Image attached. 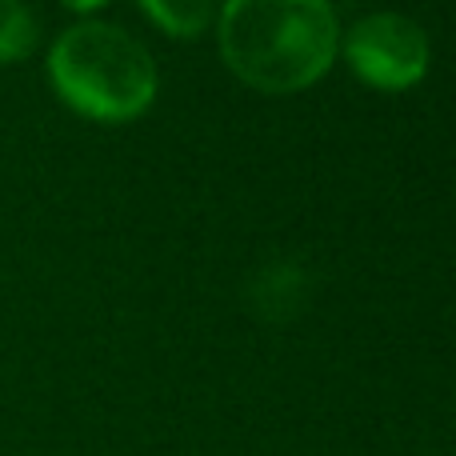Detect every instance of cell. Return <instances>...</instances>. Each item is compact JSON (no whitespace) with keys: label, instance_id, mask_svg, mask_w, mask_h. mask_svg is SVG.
<instances>
[{"label":"cell","instance_id":"277c9868","mask_svg":"<svg viewBox=\"0 0 456 456\" xmlns=\"http://www.w3.org/2000/svg\"><path fill=\"white\" fill-rule=\"evenodd\" d=\"M252 308L265 321H292L308 300V276L297 260H273L252 276Z\"/></svg>","mask_w":456,"mask_h":456},{"label":"cell","instance_id":"7a4b0ae2","mask_svg":"<svg viewBox=\"0 0 456 456\" xmlns=\"http://www.w3.org/2000/svg\"><path fill=\"white\" fill-rule=\"evenodd\" d=\"M48 80L72 112L125 125L157 101V64L149 48L109 20H80L53 40Z\"/></svg>","mask_w":456,"mask_h":456},{"label":"cell","instance_id":"52a82bcc","mask_svg":"<svg viewBox=\"0 0 456 456\" xmlns=\"http://www.w3.org/2000/svg\"><path fill=\"white\" fill-rule=\"evenodd\" d=\"M64 8H72V12H96V8H104L109 0H61Z\"/></svg>","mask_w":456,"mask_h":456},{"label":"cell","instance_id":"6da1fadb","mask_svg":"<svg viewBox=\"0 0 456 456\" xmlns=\"http://www.w3.org/2000/svg\"><path fill=\"white\" fill-rule=\"evenodd\" d=\"M216 40L232 77L256 93L289 96L332 69L340 28L329 0H224Z\"/></svg>","mask_w":456,"mask_h":456},{"label":"cell","instance_id":"8992f818","mask_svg":"<svg viewBox=\"0 0 456 456\" xmlns=\"http://www.w3.org/2000/svg\"><path fill=\"white\" fill-rule=\"evenodd\" d=\"M40 40L37 16L24 0H0V64H16L32 56Z\"/></svg>","mask_w":456,"mask_h":456},{"label":"cell","instance_id":"5b68a950","mask_svg":"<svg viewBox=\"0 0 456 456\" xmlns=\"http://www.w3.org/2000/svg\"><path fill=\"white\" fill-rule=\"evenodd\" d=\"M144 16L168 37H200L221 12V0H141Z\"/></svg>","mask_w":456,"mask_h":456},{"label":"cell","instance_id":"3957f363","mask_svg":"<svg viewBox=\"0 0 456 456\" xmlns=\"http://www.w3.org/2000/svg\"><path fill=\"white\" fill-rule=\"evenodd\" d=\"M345 61L356 72V80H364L369 88L404 93L425 80L433 48L417 20L401 12H372L348 28Z\"/></svg>","mask_w":456,"mask_h":456}]
</instances>
